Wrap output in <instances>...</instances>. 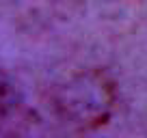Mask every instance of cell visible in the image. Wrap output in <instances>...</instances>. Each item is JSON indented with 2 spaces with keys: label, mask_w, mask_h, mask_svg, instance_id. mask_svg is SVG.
I'll return each mask as SVG.
<instances>
[{
  "label": "cell",
  "mask_w": 147,
  "mask_h": 138,
  "mask_svg": "<svg viewBox=\"0 0 147 138\" xmlns=\"http://www.w3.org/2000/svg\"><path fill=\"white\" fill-rule=\"evenodd\" d=\"M56 108L69 123L82 127L104 123L113 108V86L102 74H80L59 88Z\"/></svg>",
  "instance_id": "6da1fadb"
},
{
  "label": "cell",
  "mask_w": 147,
  "mask_h": 138,
  "mask_svg": "<svg viewBox=\"0 0 147 138\" xmlns=\"http://www.w3.org/2000/svg\"><path fill=\"white\" fill-rule=\"evenodd\" d=\"M13 108H15V91H13V84H11L7 78L0 76V119H5Z\"/></svg>",
  "instance_id": "7a4b0ae2"
}]
</instances>
